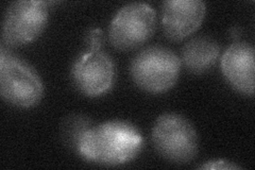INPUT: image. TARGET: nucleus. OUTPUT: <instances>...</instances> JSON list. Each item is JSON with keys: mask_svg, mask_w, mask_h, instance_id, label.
<instances>
[{"mask_svg": "<svg viewBox=\"0 0 255 170\" xmlns=\"http://www.w3.org/2000/svg\"><path fill=\"white\" fill-rule=\"evenodd\" d=\"M143 147L138 129L124 120L93 126L79 144L77 153L85 161L102 166H121L136 158Z\"/></svg>", "mask_w": 255, "mask_h": 170, "instance_id": "1", "label": "nucleus"}, {"mask_svg": "<svg viewBox=\"0 0 255 170\" xmlns=\"http://www.w3.org/2000/svg\"><path fill=\"white\" fill-rule=\"evenodd\" d=\"M181 59L165 46H148L134 56L130 74L142 91L162 94L174 86L181 71Z\"/></svg>", "mask_w": 255, "mask_h": 170, "instance_id": "2", "label": "nucleus"}, {"mask_svg": "<svg viewBox=\"0 0 255 170\" xmlns=\"http://www.w3.org/2000/svg\"><path fill=\"white\" fill-rule=\"evenodd\" d=\"M0 93L7 103L22 109L35 107L44 96L35 68L4 47L0 50Z\"/></svg>", "mask_w": 255, "mask_h": 170, "instance_id": "3", "label": "nucleus"}, {"mask_svg": "<svg viewBox=\"0 0 255 170\" xmlns=\"http://www.w3.org/2000/svg\"><path fill=\"white\" fill-rule=\"evenodd\" d=\"M152 143L156 152L174 164H187L199 150V137L195 127L184 116L165 113L155 120Z\"/></svg>", "mask_w": 255, "mask_h": 170, "instance_id": "4", "label": "nucleus"}, {"mask_svg": "<svg viewBox=\"0 0 255 170\" xmlns=\"http://www.w3.org/2000/svg\"><path fill=\"white\" fill-rule=\"evenodd\" d=\"M156 13L149 3L130 2L119 9L109 26L111 44L119 50L135 49L153 35Z\"/></svg>", "mask_w": 255, "mask_h": 170, "instance_id": "5", "label": "nucleus"}, {"mask_svg": "<svg viewBox=\"0 0 255 170\" xmlns=\"http://www.w3.org/2000/svg\"><path fill=\"white\" fill-rule=\"evenodd\" d=\"M48 21V2L18 0L6 7L2 21V42L9 47L27 45L44 31Z\"/></svg>", "mask_w": 255, "mask_h": 170, "instance_id": "6", "label": "nucleus"}, {"mask_svg": "<svg viewBox=\"0 0 255 170\" xmlns=\"http://www.w3.org/2000/svg\"><path fill=\"white\" fill-rule=\"evenodd\" d=\"M115 64L101 49H89L80 54L71 67V79L80 93L87 97L107 94L114 85Z\"/></svg>", "mask_w": 255, "mask_h": 170, "instance_id": "7", "label": "nucleus"}, {"mask_svg": "<svg viewBox=\"0 0 255 170\" xmlns=\"http://www.w3.org/2000/svg\"><path fill=\"white\" fill-rule=\"evenodd\" d=\"M162 27L165 36L178 42L201 26L206 4L201 0H166L162 4Z\"/></svg>", "mask_w": 255, "mask_h": 170, "instance_id": "8", "label": "nucleus"}, {"mask_svg": "<svg viewBox=\"0 0 255 170\" xmlns=\"http://www.w3.org/2000/svg\"><path fill=\"white\" fill-rule=\"evenodd\" d=\"M254 47L246 42H235L221 56V70L228 82L246 96L254 94Z\"/></svg>", "mask_w": 255, "mask_h": 170, "instance_id": "9", "label": "nucleus"}, {"mask_svg": "<svg viewBox=\"0 0 255 170\" xmlns=\"http://www.w3.org/2000/svg\"><path fill=\"white\" fill-rule=\"evenodd\" d=\"M220 46L215 38L199 35L189 39L181 51V63L191 74L202 75L216 64Z\"/></svg>", "mask_w": 255, "mask_h": 170, "instance_id": "10", "label": "nucleus"}, {"mask_svg": "<svg viewBox=\"0 0 255 170\" xmlns=\"http://www.w3.org/2000/svg\"><path fill=\"white\" fill-rule=\"evenodd\" d=\"M93 127V121L85 115L73 114L64 119L61 126L63 142L77 152L83 135Z\"/></svg>", "mask_w": 255, "mask_h": 170, "instance_id": "11", "label": "nucleus"}, {"mask_svg": "<svg viewBox=\"0 0 255 170\" xmlns=\"http://www.w3.org/2000/svg\"><path fill=\"white\" fill-rule=\"evenodd\" d=\"M198 168L209 169V170H212V169L213 170H223V169L231 170V169H241L242 167L233 163V162H229L226 160H212V161H207L206 163L199 166Z\"/></svg>", "mask_w": 255, "mask_h": 170, "instance_id": "12", "label": "nucleus"}, {"mask_svg": "<svg viewBox=\"0 0 255 170\" xmlns=\"http://www.w3.org/2000/svg\"><path fill=\"white\" fill-rule=\"evenodd\" d=\"M85 39L90 46V49H101V46L103 44V33L101 29H91L86 33Z\"/></svg>", "mask_w": 255, "mask_h": 170, "instance_id": "13", "label": "nucleus"}, {"mask_svg": "<svg viewBox=\"0 0 255 170\" xmlns=\"http://www.w3.org/2000/svg\"><path fill=\"white\" fill-rule=\"evenodd\" d=\"M234 30H238V29H237V28H233V31H234ZM233 31L231 30V32H233ZM237 34H238V31H237V32H235V33H233V34H232V36H237ZM238 35H239V34H238Z\"/></svg>", "mask_w": 255, "mask_h": 170, "instance_id": "14", "label": "nucleus"}]
</instances>
